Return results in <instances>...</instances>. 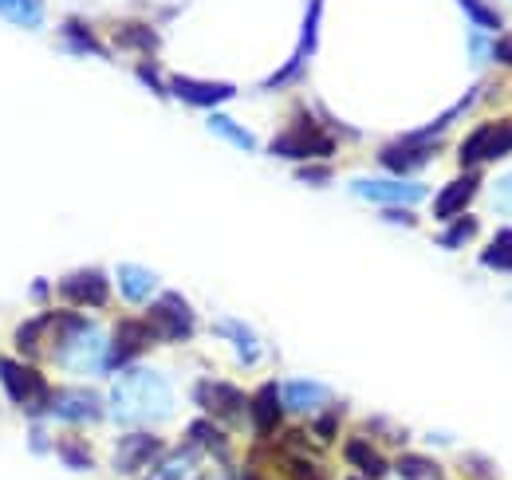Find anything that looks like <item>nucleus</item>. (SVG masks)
Listing matches in <instances>:
<instances>
[{"label":"nucleus","mask_w":512,"mask_h":480,"mask_svg":"<svg viewBox=\"0 0 512 480\" xmlns=\"http://www.w3.org/2000/svg\"><path fill=\"white\" fill-rule=\"evenodd\" d=\"M174 414V386L154 366H130L111 386V418L119 425H154Z\"/></svg>","instance_id":"1"},{"label":"nucleus","mask_w":512,"mask_h":480,"mask_svg":"<svg viewBox=\"0 0 512 480\" xmlns=\"http://www.w3.org/2000/svg\"><path fill=\"white\" fill-rule=\"evenodd\" d=\"M52 327H56V359L64 370L107 374V339L91 319L60 311V315H52Z\"/></svg>","instance_id":"2"},{"label":"nucleus","mask_w":512,"mask_h":480,"mask_svg":"<svg viewBox=\"0 0 512 480\" xmlns=\"http://www.w3.org/2000/svg\"><path fill=\"white\" fill-rule=\"evenodd\" d=\"M0 386H4L8 402L24 406L32 418H40V414L48 410V402H52L48 378H44L36 366H28V362H20V359H0Z\"/></svg>","instance_id":"3"},{"label":"nucleus","mask_w":512,"mask_h":480,"mask_svg":"<svg viewBox=\"0 0 512 480\" xmlns=\"http://www.w3.org/2000/svg\"><path fill=\"white\" fill-rule=\"evenodd\" d=\"M501 154H512V119L477 126V130L461 142V150H457L461 166H469V170H477L481 162H493V158H501Z\"/></svg>","instance_id":"4"},{"label":"nucleus","mask_w":512,"mask_h":480,"mask_svg":"<svg viewBox=\"0 0 512 480\" xmlns=\"http://www.w3.org/2000/svg\"><path fill=\"white\" fill-rule=\"evenodd\" d=\"M268 150H272V154H280V158H292V162L331 158V154H335V138H331V134H323L320 126H312V122H300V126H292V130L276 134Z\"/></svg>","instance_id":"5"},{"label":"nucleus","mask_w":512,"mask_h":480,"mask_svg":"<svg viewBox=\"0 0 512 480\" xmlns=\"http://www.w3.org/2000/svg\"><path fill=\"white\" fill-rule=\"evenodd\" d=\"M146 323L154 327L158 339H170V343H186L193 335V327H197L193 307L178 292H166V296H158L150 303V319Z\"/></svg>","instance_id":"6"},{"label":"nucleus","mask_w":512,"mask_h":480,"mask_svg":"<svg viewBox=\"0 0 512 480\" xmlns=\"http://www.w3.org/2000/svg\"><path fill=\"white\" fill-rule=\"evenodd\" d=\"M193 398H197V406H201L213 421L241 425V421L249 418V398H245L233 382H197Z\"/></svg>","instance_id":"7"},{"label":"nucleus","mask_w":512,"mask_h":480,"mask_svg":"<svg viewBox=\"0 0 512 480\" xmlns=\"http://www.w3.org/2000/svg\"><path fill=\"white\" fill-rule=\"evenodd\" d=\"M154 339L158 335H154V327L146 319H119L115 323V335L107 343V370H119V366L134 362L138 355H146Z\"/></svg>","instance_id":"8"},{"label":"nucleus","mask_w":512,"mask_h":480,"mask_svg":"<svg viewBox=\"0 0 512 480\" xmlns=\"http://www.w3.org/2000/svg\"><path fill=\"white\" fill-rule=\"evenodd\" d=\"M48 414L56 421H71V425H87V421L103 418V398L87 386H64L52 394L48 402Z\"/></svg>","instance_id":"9"},{"label":"nucleus","mask_w":512,"mask_h":480,"mask_svg":"<svg viewBox=\"0 0 512 480\" xmlns=\"http://www.w3.org/2000/svg\"><path fill=\"white\" fill-rule=\"evenodd\" d=\"M60 296L75 307H103L111 296V284H107V272L103 268H75L60 280Z\"/></svg>","instance_id":"10"},{"label":"nucleus","mask_w":512,"mask_h":480,"mask_svg":"<svg viewBox=\"0 0 512 480\" xmlns=\"http://www.w3.org/2000/svg\"><path fill=\"white\" fill-rule=\"evenodd\" d=\"M351 193L363 197V201H375V205H414V201L426 197V185H418V181L355 178L351 181Z\"/></svg>","instance_id":"11"},{"label":"nucleus","mask_w":512,"mask_h":480,"mask_svg":"<svg viewBox=\"0 0 512 480\" xmlns=\"http://www.w3.org/2000/svg\"><path fill=\"white\" fill-rule=\"evenodd\" d=\"M434 154H438V142H414L410 134H402L398 142H390V146L379 150V162H383L390 174H414V170H422Z\"/></svg>","instance_id":"12"},{"label":"nucleus","mask_w":512,"mask_h":480,"mask_svg":"<svg viewBox=\"0 0 512 480\" xmlns=\"http://www.w3.org/2000/svg\"><path fill=\"white\" fill-rule=\"evenodd\" d=\"M162 457V441L154 437V433H127L119 445H115V469L119 473H142L150 461H158Z\"/></svg>","instance_id":"13"},{"label":"nucleus","mask_w":512,"mask_h":480,"mask_svg":"<svg viewBox=\"0 0 512 480\" xmlns=\"http://www.w3.org/2000/svg\"><path fill=\"white\" fill-rule=\"evenodd\" d=\"M170 91L186 103V107H217L225 99L237 95L233 83H205V79H190V75H174L170 79Z\"/></svg>","instance_id":"14"},{"label":"nucleus","mask_w":512,"mask_h":480,"mask_svg":"<svg viewBox=\"0 0 512 480\" xmlns=\"http://www.w3.org/2000/svg\"><path fill=\"white\" fill-rule=\"evenodd\" d=\"M150 480H201V449L197 445H178V449H170L158 465H154V473Z\"/></svg>","instance_id":"15"},{"label":"nucleus","mask_w":512,"mask_h":480,"mask_svg":"<svg viewBox=\"0 0 512 480\" xmlns=\"http://www.w3.org/2000/svg\"><path fill=\"white\" fill-rule=\"evenodd\" d=\"M280 414H284V398H280V386L276 382H264L249 398V418H253L256 433H272L280 425Z\"/></svg>","instance_id":"16"},{"label":"nucleus","mask_w":512,"mask_h":480,"mask_svg":"<svg viewBox=\"0 0 512 480\" xmlns=\"http://www.w3.org/2000/svg\"><path fill=\"white\" fill-rule=\"evenodd\" d=\"M477 185H481V178H477V170H469V174H461V178H453L438 193V201H434V217H442V221H449V217H457L469 201H473V193H477Z\"/></svg>","instance_id":"17"},{"label":"nucleus","mask_w":512,"mask_h":480,"mask_svg":"<svg viewBox=\"0 0 512 480\" xmlns=\"http://www.w3.org/2000/svg\"><path fill=\"white\" fill-rule=\"evenodd\" d=\"M280 398H284V410H292V414H308V410H316V406L327 402V386L308 382V378H292V382L280 386Z\"/></svg>","instance_id":"18"},{"label":"nucleus","mask_w":512,"mask_h":480,"mask_svg":"<svg viewBox=\"0 0 512 480\" xmlns=\"http://www.w3.org/2000/svg\"><path fill=\"white\" fill-rule=\"evenodd\" d=\"M119 292L130 303H146L158 292V276L142 264H119Z\"/></svg>","instance_id":"19"},{"label":"nucleus","mask_w":512,"mask_h":480,"mask_svg":"<svg viewBox=\"0 0 512 480\" xmlns=\"http://www.w3.org/2000/svg\"><path fill=\"white\" fill-rule=\"evenodd\" d=\"M343 453H347V461H351V465L359 469V477H363V480H383L386 469H390L383 453H379V449H375L371 441H363V437H351Z\"/></svg>","instance_id":"20"},{"label":"nucleus","mask_w":512,"mask_h":480,"mask_svg":"<svg viewBox=\"0 0 512 480\" xmlns=\"http://www.w3.org/2000/svg\"><path fill=\"white\" fill-rule=\"evenodd\" d=\"M217 335H225L233 347H237V359L245 362V366H253L260 359V339L253 335V327H245V323H237V319H221L217 323Z\"/></svg>","instance_id":"21"},{"label":"nucleus","mask_w":512,"mask_h":480,"mask_svg":"<svg viewBox=\"0 0 512 480\" xmlns=\"http://www.w3.org/2000/svg\"><path fill=\"white\" fill-rule=\"evenodd\" d=\"M0 16L20 24V28H40L44 24V0H0Z\"/></svg>","instance_id":"22"},{"label":"nucleus","mask_w":512,"mask_h":480,"mask_svg":"<svg viewBox=\"0 0 512 480\" xmlns=\"http://www.w3.org/2000/svg\"><path fill=\"white\" fill-rule=\"evenodd\" d=\"M115 44L138 48V52H154L158 48V32L146 28V24H138V20H123V24H115Z\"/></svg>","instance_id":"23"},{"label":"nucleus","mask_w":512,"mask_h":480,"mask_svg":"<svg viewBox=\"0 0 512 480\" xmlns=\"http://www.w3.org/2000/svg\"><path fill=\"white\" fill-rule=\"evenodd\" d=\"M190 445H197V449H209V453H217V457H225L229 453V437L213 425V418H201V421H193L190 425Z\"/></svg>","instance_id":"24"},{"label":"nucleus","mask_w":512,"mask_h":480,"mask_svg":"<svg viewBox=\"0 0 512 480\" xmlns=\"http://www.w3.org/2000/svg\"><path fill=\"white\" fill-rule=\"evenodd\" d=\"M52 331V315H36V319H28V323H20V331H16V347H20V355H40V339Z\"/></svg>","instance_id":"25"},{"label":"nucleus","mask_w":512,"mask_h":480,"mask_svg":"<svg viewBox=\"0 0 512 480\" xmlns=\"http://www.w3.org/2000/svg\"><path fill=\"white\" fill-rule=\"evenodd\" d=\"M481 264L493 272H512V229H501L489 240V248L481 252Z\"/></svg>","instance_id":"26"},{"label":"nucleus","mask_w":512,"mask_h":480,"mask_svg":"<svg viewBox=\"0 0 512 480\" xmlns=\"http://www.w3.org/2000/svg\"><path fill=\"white\" fill-rule=\"evenodd\" d=\"M394 469H398L402 480H442V469L430 457H418V453H402L394 461Z\"/></svg>","instance_id":"27"},{"label":"nucleus","mask_w":512,"mask_h":480,"mask_svg":"<svg viewBox=\"0 0 512 480\" xmlns=\"http://www.w3.org/2000/svg\"><path fill=\"white\" fill-rule=\"evenodd\" d=\"M209 130L213 134H221L225 142H233V146H241V150H256V138L241 126V122H233L229 115H213L209 119Z\"/></svg>","instance_id":"28"},{"label":"nucleus","mask_w":512,"mask_h":480,"mask_svg":"<svg viewBox=\"0 0 512 480\" xmlns=\"http://www.w3.org/2000/svg\"><path fill=\"white\" fill-rule=\"evenodd\" d=\"M64 40L71 48H79V52H91V56H107V48L79 24V20H64Z\"/></svg>","instance_id":"29"},{"label":"nucleus","mask_w":512,"mask_h":480,"mask_svg":"<svg viewBox=\"0 0 512 480\" xmlns=\"http://www.w3.org/2000/svg\"><path fill=\"white\" fill-rule=\"evenodd\" d=\"M60 461H64L67 469H79V473L95 469V457H91V453H87V445H83V441H75V437L60 441Z\"/></svg>","instance_id":"30"},{"label":"nucleus","mask_w":512,"mask_h":480,"mask_svg":"<svg viewBox=\"0 0 512 480\" xmlns=\"http://www.w3.org/2000/svg\"><path fill=\"white\" fill-rule=\"evenodd\" d=\"M473 233H477V221H473V217H457V221L449 225V233H442V244H446V248H461Z\"/></svg>","instance_id":"31"},{"label":"nucleus","mask_w":512,"mask_h":480,"mask_svg":"<svg viewBox=\"0 0 512 480\" xmlns=\"http://www.w3.org/2000/svg\"><path fill=\"white\" fill-rule=\"evenodd\" d=\"M457 4H461V8H465V12H469L477 24H481V28H501V16H497V12H493L485 0H457Z\"/></svg>","instance_id":"32"},{"label":"nucleus","mask_w":512,"mask_h":480,"mask_svg":"<svg viewBox=\"0 0 512 480\" xmlns=\"http://www.w3.org/2000/svg\"><path fill=\"white\" fill-rule=\"evenodd\" d=\"M493 209L501 213V217H512V174L497 181V189H493Z\"/></svg>","instance_id":"33"},{"label":"nucleus","mask_w":512,"mask_h":480,"mask_svg":"<svg viewBox=\"0 0 512 480\" xmlns=\"http://www.w3.org/2000/svg\"><path fill=\"white\" fill-rule=\"evenodd\" d=\"M335 429H339V418H335V414H323V418L316 421V433H320L323 441H331V437H335Z\"/></svg>","instance_id":"34"},{"label":"nucleus","mask_w":512,"mask_h":480,"mask_svg":"<svg viewBox=\"0 0 512 480\" xmlns=\"http://www.w3.org/2000/svg\"><path fill=\"white\" fill-rule=\"evenodd\" d=\"M493 56H497L501 63H512V36H505V40L493 44Z\"/></svg>","instance_id":"35"},{"label":"nucleus","mask_w":512,"mask_h":480,"mask_svg":"<svg viewBox=\"0 0 512 480\" xmlns=\"http://www.w3.org/2000/svg\"><path fill=\"white\" fill-rule=\"evenodd\" d=\"M138 79H142V83H150L154 91H166V87L158 83V75H154V67H150V63H142V67H138Z\"/></svg>","instance_id":"36"},{"label":"nucleus","mask_w":512,"mask_h":480,"mask_svg":"<svg viewBox=\"0 0 512 480\" xmlns=\"http://www.w3.org/2000/svg\"><path fill=\"white\" fill-rule=\"evenodd\" d=\"M386 221H398V225H406V229L414 225V217H410V213H398V209H390V213H386Z\"/></svg>","instance_id":"37"},{"label":"nucleus","mask_w":512,"mask_h":480,"mask_svg":"<svg viewBox=\"0 0 512 480\" xmlns=\"http://www.w3.org/2000/svg\"><path fill=\"white\" fill-rule=\"evenodd\" d=\"M32 296H36V300H44V296H48V284H44V280H36V284H32Z\"/></svg>","instance_id":"38"},{"label":"nucleus","mask_w":512,"mask_h":480,"mask_svg":"<svg viewBox=\"0 0 512 480\" xmlns=\"http://www.w3.org/2000/svg\"><path fill=\"white\" fill-rule=\"evenodd\" d=\"M245 480H260V477H245Z\"/></svg>","instance_id":"39"},{"label":"nucleus","mask_w":512,"mask_h":480,"mask_svg":"<svg viewBox=\"0 0 512 480\" xmlns=\"http://www.w3.org/2000/svg\"><path fill=\"white\" fill-rule=\"evenodd\" d=\"M351 480H363V477H351Z\"/></svg>","instance_id":"40"}]
</instances>
